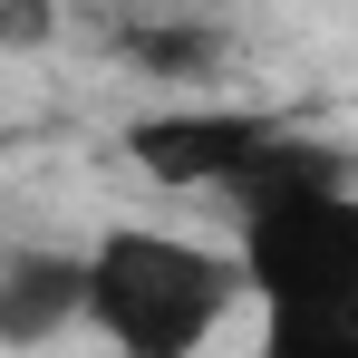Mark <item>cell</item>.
I'll return each instance as SVG.
<instances>
[{
	"mask_svg": "<svg viewBox=\"0 0 358 358\" xmlns=\"http://www.w3.org/2000/svg\"><path fill=\"white\" fill-rule=\"evenodd\" d=\"M68 320H87V252L10 242L0 252V349H39Z\"/></svg>",
	"mask_w": 358,
	"mask_h": 358,
	"instance_id": "3957f363",
	"label": "cell"
},
{
	"mask_svg": "<svg viewBox=\"0 0 358 358\" xmlns=\"http://www.w3.org/2000/svg\"><path fill=\"white\" fill-rule=\"evenodd\" d=\"M59 29V0H0V39L10 49H29V39H49Z\"/></svg>",
	"mask_w": 358,
	"mask_h": 358,
	"instance_id": "5b68a950",
	"label": "cell"
},
{
	"mask_svg": "<svg viewBox=\"0 0 358 358\" xmlns=\"http://www.w3.org/2000/svg\"><path fill=\"white\" fill-rule=\"evenodd\" d=\"M126 155L155 184H233L242 194V184L281 155V126L242 117V107H194V117H145L126 136Z\"/></svg>",
	"mask_w": 358,
	"mask_h": 358,
	"instance_id": "7a4b0ae2",
	"label": "cell"
},
{
	"mask_svg": "<svg viewBox=\"0 0 358 358\" xmlns=\"http://www.w3.org/2000/svg\"><path fill=\"white\" fill-rule=\"evenodd\" d=\"M223 29L213 20H136V29H117V59L136 68V78H175V87H203V78H223Z\"/></svg>",
	"mask_w": 358,
	"mask_h": 358,
	"instance_id": "277c9868",
	"label": "cell"
},
{
	"mask_svg": "<svg viewBox=\"0 0 358 358\" xmlns=\"http://www.w3.org/2000/svg\"><path fill=\"white\" fill-rule=\"evenodd\" d=\"M242 300H252V281H242L233 252H213V242L117 223L87 252V329L117 358H194Z\"/></svg>",
	"mask_w": 358,
	"mask_h": 358,
	"instance_id": "6da1fadb",
	"label": "cell"
}]
</instances>
